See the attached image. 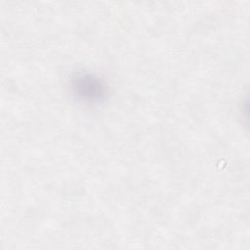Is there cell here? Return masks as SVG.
<instances>
[{"instance_id":"6da1fadb","label":"cell","mask_w":250,"mask_h":250,"mask_svg":"<svg viewBox=\"0 0 250 250\" xmlns=\"http://www.w3.org/2000/svg\"><path fill=\"white\" fill-rule=\"evenodd\" d=\"M74 89L76 94L84 99L96 100L104 93L102 83L95 77L88 75L79 76L74 81Z\"/></svg>"}]
</instances>
